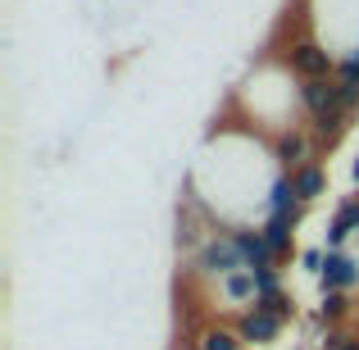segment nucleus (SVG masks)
Segmentation results:
<instances>
[{
	"label": "nucleus",
	"instance_id": "obj_11",
	"mask_svg": "<svg viewBox=\"0 0 359 350\" xmlns=\"http://www.w3.org/2000/svg\"><path fill=\"white\" fill-rule=\"evenodd\" d=\"M337 87H341V109L346 114H359V60L355 55H341V64H337Z\"/></svg>",
	"mask_w": 359,
	"mask_h": 350
},
{
	"label": "nucleus",
	"instance_id": "obj_8",
	"mask_svg": "<svg viewBox=\"0 0 359 350\" xmlns=\"http://www.w3.org/2000/svg\"><path fill=\"white\" fill-rule=\"evenodd\" d=\"M232 241H237L245 269L273 264V250H269V241H264V228H259V223H237V228H232Z\"/></svg>",
	"mask_w": 359,
	"mask_h": 350
},
{
	"label": "nucleus",
	"instance_id": "obj_10",
	"mask_svg": "<svg viewBox=\"0 0 359 350\" xmlns=\"http://www.w3.org/2000/svg\"><path fill=\"white\" fill-rule=\"evenodd\" d=\"M291 187H296L300 205H314L318 196L327 191V168H323V164H305V168H296V173H291Z\"/></svg>",
	"mask_w": 359,
	"mask_h": 350
},
{
	"label": "nucleus",
	"instance_id": "obj_6",
	"mask_svg": "<svg viewBox=\"0 0 359 350\" xmlns=\"http://www.w3.org/2000/svg\"><path fill=\"white\" fill-rule=\"evenodd\" d=\"M300 105H305L309 119H323V114H332V109H341V87H337V78L300 82Z\"/></svg>",
	"mask_w": 359,
	"mask_h": 350
},
{
	"label": "nucleus",
	"instance_id": "obj_4",
	"mask_svg": "<svg viewBox=\"0 0 359 350\" xmlns=\"http://www.w3.org/2000/svg\"><path fill=\"white\" fill-rule=\"evenodd\" d=\"M351 236H359V196H346L332 210V219L323 228V250H346Z\"/></svg>",
	"mask_w": 359,
	"mask_h": 350
},
{
	"label": "nucleus",
	"instance_id": "obj_14",
	"mask_svg": "<svg viewBox=\"0 0 359 350\" xmlns=\"http://www.w3.org/2000/svg\"><path fill=\"white\" fill-rule=\"evenodd\" d=\"M250 309H259V314L278 318V323H291V318H296V300H291L287 287H282V291H269V296H255Z\"/></svg>",
	"mask_w": 359,
	"mask_h": 350
},
{
	"label": "nucleus",
	"instance_id": "obj_2",
	"mask_svg": "<svg viewBox=\"0 0 359 350\" xmlns=\"http://www.w3.org/2000/svg\"><path fill=\"white\" fill-rule=\"evenodd\" d=\"M237 269H245V260H241L237 241H232V232H214L196 255H187V273H191V278L223 282L228 273H237Z\"/></svg>",
	"mask_w": 359,
	"mask_h": 350
},
{
	"label": "nucleus",
	"instance_id": "obj_20",
	"mask_svg": "<svg viewBox=\"0 0 359 350\" xmlns=\"http://www.w3.org/2000/svg\"><path fill=\"white\" fill-rule=\"evenodd\" d=\"M351 55H355V60H359V51H351Z\"/></svg>",
	"mask_w": 359,
	"mask_h": 350
},
{
	"label": "nucleus",
	"instance_id": "obj_19",
	"mask_svg": "<svg viewBox=\"0 0 359 350\" xmlns=\"http://www.w3.org/2000/svg\"><path fill=\"white\" fill-rule=\"evenodd\" d=\"M341 350H359V332H355V337H351V342H346Z\"/></svg>",
	"mask_w": 359,
	"mask_h": 350
},
{
	"label": "nucleus",
	"instance_id": "obj_15",
	"mask_svg": "<svg viewBox=\"0 0 359 350\" xmlns=\"http://www.w3.org/2000/svg\"><path fill=\"white\" fill-rule=\"evenodd\" d=\"M201 350H245V342L237 337V328L210 323V328H201Z\"/></svg>",
	"mask_w": 359,
	"mask_h": 350
},
{
	"label": "nucleus",
	"instance_id": "obj_13",
	"mask_svg": "<svg viewBox=\"0 0 359 350\" xmlns=\"http://www.w3.org/2000/svg\"><path fill=\"white\" fill-rule=\"evenodd\" d=\"M219 291L232 300V305H245V309H250V305H255V296H259V287H255V273H250V269L228 273V278L219 282Z\"/></svg>",
	"mask_w": 359,
	"mask_h": 350
},
{
	"label": "nucleus",
	"instance_id": "obj_16",
	"mask_svg": "<svg viewBox=\"0 0 359 350\" xmlns=\"http://www.w3.org/2000/svg\"><path fill=\"white\" fill-rule=\"evenodd\" d=\"M250 273H255V287H259V296L282 291V269H278V260H273V264H259V269H250Z\"/></svg>",
	"mask_w": 359,
	"mask_h": 350
},
{
	"label": "nucleus",
	"instance_id": "obj_7",
	"mask_svg": "<svg viewBox=\"0 0 359 350\" xmlns=\"http://www.w3.org/2000/svg\"><path fill=\"white\" fill-rule=\"evenodd\" d=\"M232 328H237V337L245 346H273L282 337V323L269 318V314H259V309H241V318Z\"/></svg>",
	"mask_w": 359,
	"mask_h": 350
},
{
	"label": "nucleus",
	"instance_id": "obj_9",
	"mask_svg": "<svg viewBox=\"0 0 359 350\" xmlns=\"http://www.w3.org/2000/svg\"><path fill=\"white\" fill-rule=\"evenodd\" d=\"M296 223H300V214H269V219L259 223V228H264V241H269V250H273V260L291 255V241H296Z\"/></svg>",
	"mask_w": 359,
	"mask_h": 350
},
{
	"label": "nucleus",
	"instance_id": "obj_12",
	"mask_svg": "<svg viewBox=\"0 0 359 350\" xmlns=\"http://www.w3.org/2000/svg\"><path fill=\"white\" fill-rule=\"evenodd\" d=\"M351 309H355L351 291H318V309H314V314L323 318L327 328H346V318H351Z\"/></svg>",
	"mask_w": 359,
	"mask_h": 350
},
{
	"label": "nucleus",
	"instance_id": "obj_18",
	"mask_svg": "<svg viewBox=\"0 0 359 350\" xmlns=\"http://www.w3.org/2000/svg\"><path fill=\"white\" fill-rule=\"evenodd\" d=\"M351 182L359 187V155H355V164H351Z\"/></svg>",
	"mask_w": 359,
	"mask_h": 350
},
{
	"label": "nucleus",
	"instance_id": "obj_3",
	"mask_svg": "<svg viewBox=\"0 0 359 350\" xmlns=\"http://www.w3.org/2000/svg\"><path fill=\"white\" fill-rule=\"evenodd\" d=\"M269 159L282 168V173H296V168H305V164H323V150L314 146L309 123H305V128H291V132L269 137Z\"/></svg>",
	"mask_w": 359,
	"mask_h": 350
},
{
	"label": "nucleus",
	"instance_id": "obj_5",
	"mask_svg": "<svg viewBox=\"0 0 359 350\" xmlns=\"http://www.w3.org/2000/svg\"><path fill=\"white\" fill-rule=\"evenodd\" d=\"M359 287V260L351 250H327V264L318 273V291H355Z\"/></svg>",
	"mask_w": 359,
	"mask_h": 350
},
{
	"label": "nucleus",
	"instance_id": "obj_1",
	"mask_svg": "<svg viewBox=\"0 0 359 350\" xmlns=\"http://www.w3.org/2000/svg\"><path fill=\"white\" fill-rule=\"evenodd\" d=\"M278 60L287 64L291 73H296V82H314V78H337V55L327 51L318 36H296V41H287L278 51Z\"/></svg>",
	"mask_w": 359,
	"mask_h": 350
},
{
	"label": "nucleus",
	"instance_id": "obj_17",
	"mask_svg": "<svg viewBox=\"0 0 359 350\" xmlns=\"http://www.w3.org/2000/svg\"><path fill=\"white\" fill-rule=\"evenodd\" d=\"M323 264H327V250H323V245H305V250H300V269H305L309 278H318V273H323Z\"/></svg>",
	"mask_w": 359,
	"mask_h": 350
}]
</instances>
